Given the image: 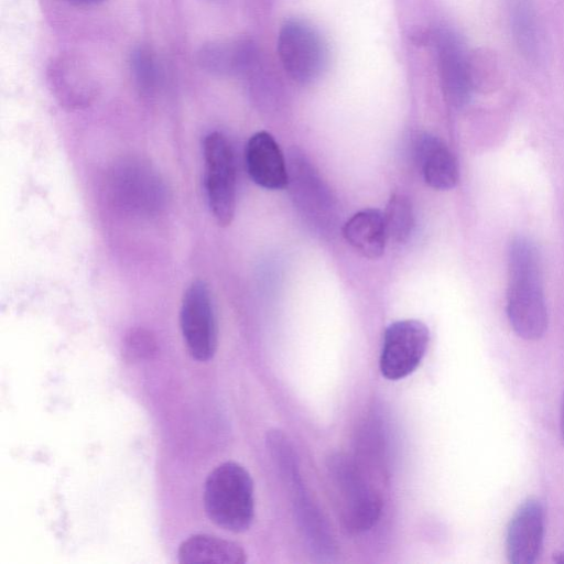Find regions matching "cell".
<instances>
[{
	"mask_svg": "<svg viewBox=\"0 0 564 564\" xmlns=\"http://www.w3.org/2000/svg\"><path fill=\"white\" fill-rule=\"evenodd\" d=\"M508 262L507 315L510 325L518 336L538 339L547 327L539 250L528 238L517 237L510 243Z\"/></svg>",
	"mask_w": 564,
	"mask_h": 564,
	"instance_id": "obj_1",
	"label": "cell"
},
{
	"mask_svg": "<svg viewBox=\"0 0 564 564\" xmlns=\"http://www.w3.org/2000/svg\"><path fill=\"white\" fill-rule=\"evenodd\" d=\"M204 508L209 520L226 531L240 533L250 528L254 517L253 482L243 466L226 462L209 473Z\"/></svg>",
	"mask_w": 564,
	"mask_h": 564,
	"instance_id": "obj_2",
	"label": "cell"
},
{
	"mask_svg": "<svg viewBox=\"0 0 564 564\" xmlns=\"http://www.w3.org/2000/svg\"><path fill=\"white\" fill-rule=\"evenodd\" d=\"M327 475L344 528L350 533L370 530L381 514L382 502L355 462L336 453L327 460Z\"/></svg>",
	"mask_w": 564,
	"mask_h": 564,
	"instance_id": "obj_3",
	"label": "cell"
},
{
	"mask_svg": "<svg viewBox=\"0 0 564 564\" xmlns=\"http://www.w3.org/2000/svg\"><path fill=\"white\" fill-rule=\"evenodd\" d=\"M204 185L210 213L219 226L230 225L236 209V164L228 139L218 131L203 141Z\"/></svg>",
	"mask_w": 564,
	"mask_h": 564,
	"instance_id": "obj_4",
	"label": "cell"
},
{
	"mask_svg": "<svg viewBox=\"0 0 564 564\" xmlns=\"http://www.w3.org/2000/svg\"><path fill=\"white\" fill-rule=\"evenodd\" d=\"M278 54L286 74L300 84L318 79L328 64L324 39L315 28L301 20H289L282 25Z\"/></svg>",
	"mask_w": 564,
	"mask_h": 564,
	"instance_id": "obj_5",
	"label": "cell"
},
{
	"mask_svg": "<svg viewBox=\"0 0 564 564\" xmlns=\"http://www.w3.org/2000/svg\"><path fill=\"white\" fill-rule=\"evenodd\" d=\"M180 325L189 355L198 361L210 360L217 349V322L208 285L196 280L183 294Z\"/></svg>",
	"mask_w": 564,
	"mask_h": 564,
	"instance_id": "obj_6",
	"label": "cell"
},
{
	"mask_svg": "<svg viewBox=\"0 0 564 564\" xmlns=\"http://www.w3.org/2000/svg\"><path fill=\"white\" fill-rule=\"evenodd\" d=\"M430 340L427 326L417 319L391 323L384 330L379 359L381 375L392 381L411 375L421 364Z\"/></svg>",
	"mask_w": 564,
	"mask_h": 564,
	"instance_id": "obj_7",
	"label": "cell"
},
{
	"mask_svg": "<svg viewBox=\"0 0 564 564\" xmlns=\"http://www.w3.org/2000/svg\"><path fill=\"white\" fill-rule=\"evenodd\" d=\"M46 79L56 101L68 110L89 107L99 93L94 70L76 54L64 53L54 57L47 65Z\"/></svg>",
	"mask_w": 564,
	"mask_h": 564,
	"instance_id": "obj_8",
	"label": "cell"
},
{
	"mask_svg": "<svg viewBox=\"0 0 564 564\" xmlns=\"http://www.w3.org/2000/svg\"><path fill=\"white\" fill-rule=\"evenodd\" d=\"M544 509L535 498H528L514 511L507 528L506 552L512 564H533L542 550Z\"/></svg>",
	"mask_w": 564,
	"mask_h": 564,
	"instance_id": "obj_9",
	"label": "cell"
},
{
	"mask_svg": "<svg viewBox=\"0 0 564 564\" xmlns=\"http://www.w3.org/2000/svg\"><path fill=\"white\" fill-rule=\"evenodd\" d=\"M435 42L444 96L452 106L462 107L468 101L474 88L470 57L459 39L451 31L441 30Z\"/></svg>",
	"mask_w": 564,
	"mask_h": 564,
	"instance_id": "obj_10",
	"label": "cell"
},
{
	"mask_svg": "<svg viewBox=\"0 0 564 564\" xmlns=\"http://www.w3.org/2000/svg\"><path fill=\"white\" fill-rule=\"evenodd\" d=\"M292 490L294 510L301 530L312 552L322 560H330L336 552L335 541L322 514L306 495L299 473V465L292 464L281 470Z\"/></svg>",
	"mask_w": 564,
	"mask_h": 564,
	"instance_id": "obj_11",
	"label": "cell"
},
{
	"mask_svg": "<svg viewBox=\"0 0 564 564\" xmlns=\"http://www.w3.org/2000/svg\"><path fill=\"white\" fill-rule=\"evenodd\" d=\"M246 166L251 180L267 189L288 186L289 174L282 151L267 131L256 132L246 145Z\"/></svg>",
	"mask_w": 564,
	"mask_h": 564,
	"instance_id": "obj_12",
	"label": "cell"
},
{
	"mask_svg": "<svg viewBox=\"0 0 564 564\" xmlns=\"http://www.w3.org/2000/svg\"><path fill=\"white\" fill-rule=\"evenodd\" d=\"M415 155L425 183L435 189L453 188L458 182V167L447 145L437 137L423 134Z\"/></svg>",
	"mask_w": 564,
	"mask_h": 564,
	"instance_id": "obj_13",
	"label": "cell"
},
{
	"mask_svg": "<svg viewBox=\"0 0 564 564\" xmlns=\"http://www.w3.org/2000/svg\"><path fill=\"white\" fill-rule=\"evenodd\" d=\"M346 241L359 253L377 259L384 252L388 239L383 213L367 208L352 215L343 227Z\"/></svg>",
	"mask_w": 564,
	"mask_h": 564,
	"instance_id": "obj_14",
	"label": "cell"
},
{
	"mask_svg": "<svg viewBox=\"0 0 564 564\" xmlns=\"http://www.w3.org/2000/svg\"><path fill=\"white\" fill-rule=\"evenodd\" d=\"M180 563L242 564L247 554L240 544L210 534H194L177 551Z\"/></svg>",
	"mask_w": 564,
	"mask_h": 564,
	"instance_id": "obj_15",
	"label": "cell"
},
{
	"mask_svg": "<svg viewBox=\"0 0 564 564\" xmlns=\"http://www.w3.org/2000/svg\"><path fill=\"white\" fill-rule=\"evenodd\" d=\"M254 59V50L248 41L213 42L198 52V63L205 70L229 75L245 72Z\"/></svg>",
	"mask_w": 564,
	"mask_h": 564,
	"instance_id": "obj_16",
	"label": "cell"
},
{
	"mask_svg": "<svg viewBox=\"0 0 564 564\" xmlns=\"http://www.w3.org/2000/svg\"><path fill=\"white\" fill-rule=\"evenodd\" d=\"M130 72L139 93L153 97L159 88L161 72L154 51L148 45L137 46L130 54Z\"/></svg>",
	"mask_w": 564,
	"mask_h": 564,
	"instance_id": "obj_17",
	"label": "cell"
},
{
	"mask_svg": "<svg viewBox=\"0 0 564 564\" xmlns=\"http://www.w3.org/2000/svg\"><path fill=\"white\" fill-rule=\"evenodd\" d=\"M388 239L405 242L414 227L413 209L408 197L393 194L383 212Z\"/></svg>",
	"mask_w": 564,
	"mask_h": 564,
	"instance_id": "obj_18",
	"label": "cell"
},
{
	"mask_svg": "<svg viewBox=\"0 0 564 564\" xmlns=\"http://www.w3.org/2000/svg\"><path fill=\"white\" fill-rule=\"evenodd\" d=\"M158 352L154 335L144 328L130 329L122 341V355L128 361L151 359Z\"/></svg>",
	"mask_w": 564,
	"mask_h": 564,
	"instance_id": "obj_19",
	"label": "cell"
},
{
	"mask_svg": "<svg viewBox=\"0 0 564 564\" xmlns=\"http://www.w3.org/2000/svg\"><path fill=\"white\" fill-rule=\"evenodd\" d=\"M65 1L75 7H91V6L99 4L106 0H65Z\"/></svg>",
	"mask_w": 564,
	"mask_h": 564,
	"instance_id": "obj_20",
	"label": "cell"
},
{
	"mask_svg": "<svg viewBox=\"0 0 564 564\" xmlns=\"http://www.w3.org/2000/svg\"><path fill=\"white\" fill-rule=\"evenodd\" d=\"M553 561L555 563H564V546L554 553Z\"/></svg>",
	"mask_w": 564,
	"mask_h": 564,
	"instance_id": "obj_21",
	"label": "cell"
},
{
	"mask_svg": "<svg viewBox=\"0 0 564 564\" xmlns=\"http://www.w3.org/2000/svg\"><path fill=\"white\" fill-rule=\"evenodd\" d=\"M560 426H561L562 441L564 443V399H563L562 411H561Z\"/></svg>",
	"mask_w": 564,
	"mask_h": 564,
	"instance_id": "obj_22",
	"label": "cell"
}]
</instances>
